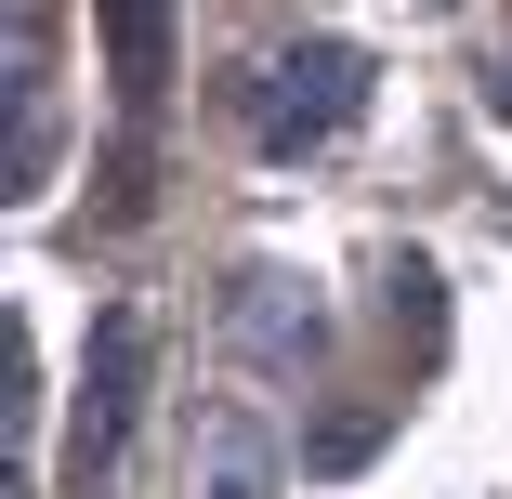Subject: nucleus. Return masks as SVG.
<instances>
[{
  "instance_id": "obj_1",
  "label": "nucleus",
  "mask_w": 512,
  "mask_h": 499,
  "mask_svg": "<svg viewBox=\"0 0 512 499\" xmlns=\"http://www.w3.org/2000/svg\"><path fill=\"white\" fill-rule=\"evenodd\" d=\"M355 106H368V66H355L342 40H316V53L263 66L250 132H263V158H316V145H342V132H355Z\"/></svg>"
},
{
  "instance_id": "obj_2",
  "label": "nucleus",
  "mask_w": 512,
  "mask_h": 499,
  "mask_svg": "<svg viewBox=\"0 0 512 499\" xmlns=\"http://www.w3.org/2000/svg\"><path fill=\"white\" fill-rule=\"evenodd\" d=\"M132 368H145V329H132V316H106V329H92V408H79V473H92V486H106V460H119Z\"/></svg>"
},
{
  "instance_id": "obj_3",
  "label": "nucleus",
  "mask_w": 512,
  "mask_h": 499,
  "mask_svg": "<svg viewBox=\"0 0 512 499\" xmlns=\"http://www.w3.org/2000/svg\"><path fill=\"white\" fill-rule=\"evenodd\" d=\"M197 486H211V499H276L263 434H250V421H224V434H211V460H197Z\"/></svg>"
},
{
  "instance_id": "obj_4",
  "label": "nucleus",
  "mask_w": 512,
  "mask_h": 499,
  "mask_svg": "<svg viewBox=\"0 0 512 499\" xmlns=\"http://www.w3.org/2000/svg\"><path fill=\"white\" fill-rule=\"evenodd\" d=\"M158 40H171V0H119V92L132 106L158 92Z\"/></svg>"
}]
</instances>
